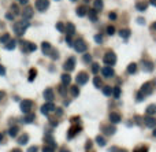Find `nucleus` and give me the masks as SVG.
Masks as SVG:
<instances>
[{
    "instance_id": "obj_33",
    "label": "nucleus",
    "mask_w": 156,
    "mask_h": 152,
    "mask_svg": "<svg viewBox=\"0 0 156 152\" xmlns=\"http://www.w3.org/2000/svg\"><path fill=\"white\" fill-rule=\"evenodd\" d=\"M27 134H23V136H21V139H18V143L19 144H26L27 143Z\"/></svg>"
},
{
    "instance_id": "obj_18",
    "label": "nucleus",
    "mask_w": 156,
    "mask_h": 152,
    "mask_svg": "<svg viewBox=\"0 0 156 152\" xmlns=\"http://www.w3.org/2000/svg\"><path fill=\"white\" fill-rule=\"evenodd\" d=\"M88 15H89V18L92 19L93 22H96V21H97V11H96L94 8L89 10V11H88Z\"/></svg>"
},
{
    "instance_id": "obj_51",
    "label": "nucleus",
    "mask_w": 156,
    "mask_h": 152,
    "mask_svg": "<svg viewBox=\"0 0 156 152\" xmlns=\"http://www.w3.org/2000/svg\"><path fill=\"white\" fill-rule=\"evenodd\" d=\"M137 22H138V23H141V25H143V23H145V19L138 18V19H137Z\"/></svg>"
},
{
    "instance_id": "obj_4",
    "label": "nucleus",
    "mask_w": 156,
    "mask_h": 152,
    "mask_svg": "<svg viewBox=\"0 0 156 152\" xmlns=\"http://www.w3.org/2000/svg\"><path fill=\"white\" fill-rule=\"evenodd\" d=\"M36 8H37L38 11H45L48 6H50V1L48 0H36Z\"/></svg>"
},
{
    "instance_id": "obj_44",
    "label": "nucleus",
    "mask_w": 156,
    "mask_h": 152,
    "mask_svg": "<svg viewBox=\"0 0 156 152\" xmlns=\"http://www.w3.org/2000/svg\"><path fill=\"white\" fill-rule=\"evenodd\" d=\"M90 60H92V56H90V55H85V56H84V62H85V63H89V62H90Z\"/></svg>"
},
{
    "instance_id": "obj_36",
    "label": "nucleus",
    "mask_w": 156,
    "mask_h": 152,
    "mask_svg": "<svg viewBox=\"0 0 156 152\" xmlns=\"http://www.w3.org/2000/svg\"><path fill=\"white\" fill-rule=\"evenodd\" d=\"M78 93H80V89L77 88V86H73V88H71V95H73V96H77Z\"/></svg>"
},
{
    "instance_id": "obj_29",
    "label": "nucleus",
    "mask_w": 156,
    "mask_h": 152,
    "mask_svg": "<svg viewBox=\"0 0 156 152\" xmlns=\"http://www.w3.org/2000/svg\"><path fill=\"white\" fill-rule=\"evenodd\" d=\"M156 112V106L155 104H152V106H149V107L147 108V115H152Z\"/></svg>"
},
{
    "instance_id": "obj_61",
    "label": "nucleus",
    "mask_w": 156,
    "mask_h": 152,
    "mask_svg": "<svg viewBox=\"0 0 156 152\" xmlns=\"http://www.w3.org/2000/svg\"><path fill=\"white\" fill-rule=\"evenodd\" d=\"M1 97H3V92H0V99H1Z\"/></svg>"
},
{
    "instance_id": "obj_45",
    "label": "nucleus",
    "mask_w": 156,
    "mask_h": 152,
    "mask_svg": "<svg viewBox=\"0 0 156 152\" xmlns=\"http://www.w3.org/2000/svg\"><path fill=\"white\" fill-rule=\"evenodd\" d=\"M56 27H58V30H59V32H63V30H64V27H63V23H62V22H59V23L56 25Z\"/></svg>"
},
{
    "instance_id": "obj_12",
    "label": "nucleus",
    "mask_w": 156,
    "mask_h": 152,
    "mask_svg": "<svg viewBox=\"0 0 156 152\" xmlns=\"http://www.w3.org/2000/svg\"><path fill=\"white\" fill-rule=\"evenodd\" d=\"M75 66V59L74 58H70L69 60L64 63V70H67V71H71V70L74 69Z\"/></svg>"
},
{
    "instance_id": "obj_49",
    "label": "nucleus",
    "mask_w": 156,
    "mask_h": 152,
    "mask_svg": "<svg viewBox=\"0 0 156 152\" xmlns=\"http://www.w3.org/2000/svg\"><path fill=\"white\" fill-rule=\"evenodd\" d=\"M96 43H101V41H103V38H101V36H99V34H97V36H96Z\"/></svg>"
},
{
    "instance_id": "obj_59",
    "label": "nucleus",
    "mask_w": 156,
    "mask_h": 152,
    "mask_svg": "<svg viewBox=\"0 0 156 152\" xmlns=\"http://www.w3.org/2000/svg\"><path fill=\"white\" fill-rule=\"evenodd\" d=\"M153 137H156V129L153 130Z\"/></svg>"
},
{
    "instance_id": "obj_64",
    "label": "nucleus",
    "mask_w": 156,
    "mask_h": 152,
    "mask_svg": "<svg viewBox=\"0 0 156 152\" xmlns=\"http://www.w3.org/2000/svg\"><path fill=\"white\" fill-rule=\"evenodd\" d=\"M71 1H77V0H71Z\"/></svg>"
},
{
    "instance_id": "obj_1",
    "label": "nucleus",
    "mask_w": 156,
    "mask_h": 152,
    "mask_svg": "<svg viewBox=\"0 0 156 152\" xmlns=\"http://www.w3.org/2000/svg\"><path fill=\"white\" fill-rule=\"evenodd\" d=\"M155 81H151V82H147L145 85H144L143 88H141V90L138 92V96H137V100L138 101H141L144 100L145 97L148 95H151L152 93V90H153V88H155Z\"/></svg>"
},
{
    "instance_id": "obj_57",
    "label": "nucleus",
    "mask_w": 156,
    "mask_h": 152,
    "mask_svg": "<svg viewBox=\"0 0 156 152\" xmlns=\"http://www.w3.org/2000/svg\"><path fill=\"white\" fill-rule=\"evenodd\" d=\"M152 29H153V30H156V22H155V23H152Z\"/></svg>"
},
{
    "instance_id": "obj_15",
    "label": "nucleus",
    "mask_w": 156,
    "mask_h": 152,
    "mask_svg": "<svg viewBox=\"0 0 156 152\" xmlns=\"http://www.w3.org/2000/svg\"><path fill=\"white\" fill-rule=\"evenodd\" d=\"M147 7H148V3H147V1H137V3H136V8H137L138 11H145Z\"/></svg>"
},
{
    "instance_id": "obj_21",
    "label": "nucleus",
    "mask_w": 156,
    "mask_h": 152,
    "mask_svg": "<svg viewBox=\"0 0 156 152\" xmlns=\"http://www.w3.org/2000/svg\"><path fill=\"white\" fill-rule=\"evenodd\" d=\"M18 132H19V127L18 126L10 127V130H8V133H10V136H11V137H15V136L18 134Z\"/></svg>"
},
{
    "instance_id": "obj_26",
    "label": "nucleus",
    "mask_w": 156,
    "mask_h": 152,
    "mask_svg": "<svg viewBox=\"0 0 156 152\" xmlns=\"http://www.w3.org/2000/svg\"><path fill=\"white\" fill-rule=\"evenodd\" d=\"M103 132L106 134H112V133H115V126H111V127L103 126Z\"/></svg>"
},
{
    "instance_id": "obj_42",
    "label": "nucleus",
    "mask_w": 156,
    "mask_h": 152,
    "mask_svg": "<svg viewBox=\"0 0 156 152\" xmlns=\"http://www.w3.org/2000/svg\"><path fill=\"white\" fill-rule=\"evenodd\" d=\"M107 33H108V34H114V33H115L114 26H108V27H107Z\"/></svg>"
},
{
    "instance_id": "obj_6",
    "label": "nucleus",
    "mask_w": 156,
    "mask_h": 152,
    "mask_svg": "<svg viewBox=\"0 0 156 152\" xmlns=\"http://www.w3.org/2000/svg\"><path fill=\"white\" fill-rule=\"evenodd\" d=\"M88 78H89V76H88V73H85V71H82V73H80L78 76H77V84H80V85H84V84L88 82Z\"/></svg>"
},
{
    "instance_id": "obj_25",
    "label": "nucleus",
    "mask_w": 156,
    "mask_h": 152,
    "mask_svg": "<svg viewBox=\"0 0 156 152\" xmlns=\"http://www.w3.org/2000/svg\"><path fill=\"white\" fill-rule=\"evenodd\" d=\"M119 34H121L122 38H127L130 36V30H129V29H122V30L119 32Z\"/></svg>"
},
{
    "instance_id": "obj_7",
    "label": "nucleus",
    "mask_w": 156,
    "mask_h": 152,
    "mask_svg": "<svg viewBox=\"0 0 156 152\" xmlns=\"http://www.w3.org/2000/svg\"><path fill=\"white\" fill-rule=\"evenodd\" d=\"M36 44H31L29 41H22V51L25 52H31V51H36Z\"/></svg>"
},
{
    "instance_id": "obj_27",
    "label": "nucleus",
    "mask_w": 156,
    "mask_h": 152,
    "mask_svg": "<svg viewBox=\"0 0 156 152\" xmlns=\"http://www.w3.org/2000/svg\"><path fill=\"white\" fill-rule=\"evenodd\" d=\"M70 81H71V78H70L69 74H63V76H62V82H63V85H69Z\"/></svg>"
},
{
    "instance_id": "obj_3",
    "label": "nucleus",
    "mask_w": 156,
    "mask_h": 152,
    "mask_svg": "<svg viewBox=\"0 0 156 152\" xmlns=\"http://www.w3.org/2000/svg\"><path fill=\"white\" fill-rule=\"evenodd\" d=\"M75 50L78 51V52H85V51L88 50V45H86V43L82 40V38H78L77 41H75Z\"/></svg>"
},
{
    "instance_id": "obj_60",
    "label": "nucleus",
    "mask_w": 156,
    "mask_h": 152,
    "mask_svg": "<svg viewBox=\"0 0 156 152\" xmlns=\"http://www.w3.org/2000/svg\"><path fill=\"white\" fill-rule=\"evenodd\" d=\"M60 152H70V151H67V149H62Z\"/></svg>"
},
{
    "instance_id": "obj_54",
    "label": "nucleus",
    "mask_w": 156,
    "mask_h": 152,
    "mask_svg": "<svg viewBox=\"0 0 156 152\" xmlns=\"http://www.w3.org/2000/svg\"><path fill=\"white\" fill-rule=\"evenodd\" d=\"M149 3L152 4V6H155V7H156V0H149Z\"/></svg>"
},
{
    "instance_id": "obj_9",
    "label": "nucleus",
    "mask_w": 156,
    "mask_h": 152,
    "mask_svg": "<svg viewBox=\"0 0 156 152\" xmlns=\"http://www.w3.org/2000/svg\"><path fill=\"white\" fill-rule=\"evenodd\" d=\"M115 59H116L115 54L110 51V52H107L106 56H104V62H106L107 64H114V63H115Z\"/></svg>"
},
{
    "instance_id": "obj_20",
    "label": "nucleus",
    "mask_w": 156,
    "mask_h": 152,
    "mask_svg": "<svg viewBox=\"0 0 156 152\" xmlns=\"http://www.w3.org/2000/svg\"><path fill=\"white\" fill-rule=\"evenodd\" d=\"M43 51L44 54H47V55H51V52H52V48H51V45L48 43H43Z\"/></svg>"
},
{
    "instance_id": "obj_37",
    "label": "nucleus",
    "mask_w": 156,
    "mask_h": 152,
    "mask_svg": "<svg viewBox=\"0 0 156 152\" xmlns=\"http://www.w3.org/2000/svg\"><path fill=\"white\" fill-rule=\"evenodd\" d=\"M114 96L115 97H119V95H121V89H119V86H116V88H114Z\"/></svg>"
},
{
    "instance_id": "obj_2",
    "label": "nucleus",
    "mask_w": 156,
    "mask_h": 152,
    "mask_svg": "<svg viewBox=\"0 0 156 152\" xmlns=\"http://www.w3.org/2000/svg\"><path fill=\"white\" fill-rule=\"evenodd\" d=\"M29 26V23H27V21L26 19H22L21 22H17L15 25H14V32H15V34L17 36H22L23 33H25V30H26V27Z\"/></svg>"
},
{
    "instance_id": "obj_56",
    "label": "nucleus",
    "mask_w": 156,
    "mask_h": 152,
    "mask_svg": "<svg viewBox=\"0 0 156 152\" xmlns=\"http://www.w3.org/2000/svg\"><path fill=\"white\" fill-rule=\"evenodd\" d=\"M13 152H22V151H21L19 148H15V149H13Z\"/></svg>"
},
{
    "instance_id": "obj_62",
    "label": "nucleus",
    "mask_w": 156,
    "mask_h": 152,
    "mask_svg": "<svg viewBox=\"0 0 156 152\" xmlns=\"http://www.w3.org/2000/svg\"><path fill=\"white\" fill-rule=\"evenodd\" d=\"M84 1H85V3H88V1H89V0H84Z\"/></svg>"
},
{
    "instance_id": "obj_39",
    "label": "nucleus",
    "mask_w": 156,
    "mask_h": 152,
    "mask_svg": "<svg viewBox=\"0 0 156 152\" xmlns=\"http://www.w3.org/2000/svg\"><path fill=\"white\" fill-rule=\"evenodd\" d=\"M43 152H55V148L54 147H44Z\"/></svg>"
},
{
    "instance_id": "obj_32",
    "label": "nucleus",
    "mask_w": 156,
    "mask_h": 152,
    "mask_svg": "<svg viewBox=\"0 0 156 152\" xmlns=\"http://www.w3.org/2000/svg\"><path fill=\"white\" fill-rule=\"evenodd\" d=\"M96 143H97L99 145L103 147V145H106V143H107V141H106V139H104V137H100V136H99V137L96 139Z\"/></svg>"
},
{
    "instance_id": "obj_11",
    "label": "nucleus",
    "mask_w": 156,
    "mask_h": 152,
    "mask_svg": "<svg viewBox=\"0 0 156 152\" xmlns=\"http://www.w3.org/2000/svg\"><path fill=\"white\" fill-rule=\"evenodd\" d=\"M144 123H145L148 127H155L156 126V119L153 118V117H151V115H147V117L144 118Z\"/></svg>"
},
{
    "instance_id": "obj_22",
    "label": "nucleus",
    "mask_w": 156,
    "mask_h": 152,
    "mask_svg": "<svg viewBox=\"0 0 156 152\" xmlns=\"http://www.w3.org/2000/svg\"><path fill=\"white\" fill-rule=\"evenodd\" d=\"M93 8L96 11H100L103 8V0H94V4H93Z\"/></svg>"
},
{
    "instance_id": "obj_40",
    "label": "nucleus",
    "mask_w": 156,
    "mask_h": 152,
    "mask_svg": "<svg viewBox=\"0 0 156 152\" xmlns=\"http://www.w3.org/2000/svg\"><path fill=\"white\" fill-rule=\"evenodd\" d=\"M94 86H97V88L101 86V80H100L99 77H96V78H94Z\"/></svg>"
},
{
    "instance_id": "obj_30",
    "label": "nucleus",
    "mask_w": 156,
    "mask_h": 152,
    "mask_svg": "<svg viewBox=\"0 0 156 152\" xmlns=\"http://www.w3.org/2000/svg\"><path fill=\"white\" fill-rule=\"evenodd\" d=\"M15 45H17L15 40H10V41H8V44L6 45V50H14V48H15Z\"/></svg>"
},
{
    "instance_id": "obj_46",
    "label": "nucleus",
    "mask_w": 156,
    "mask_h": 152,
    "mask_svg": "<svg viewBox=\"0 0 156 152\" xmlns=\"http://www.w3.org/2000/svg\"><path fill=\"white\" fill-rule=\"evenodd\" d=\"M6 18L8 19V21H13V19H14V14H11V13H7Z\"/></svg>"
},
{
    "instance_id": "obj_8",
    "label": "nucleus",
    "mask_w": 156,
    "mask_h": 152,
    "mask_svg": "<svg viewBox=\"0 0 156 152\" xmlns=\"http://www.w3.org/2000/svg\"><path fill=\"white\" fill-rule=\"evenodd\" d=\"M56 107H55V104H52V103H47V104H44L43 107H41V112L44 115H48L50 111H55Z\"/></svg>"
},
{
    "instance_id": "obj_16",
    "label": "nucleus",
    "mask_w": 156,
    "mask_h": 152,
    "mask_svg": "<svg viewBox=\"0 0 156 152\" xmlns=\"http://www.w3.org/2000/svg\"><path fill=\"white\" fill-rule=\"evenodd\" d=\"M80 130H81V129H80L78 126H73V127H71V129L69 130V134H67V136H69V139H73V137H74V136L78 133Z\"/></svg>"
},
{
    "instance_id": "obj_63",
    "label": "nucleus",
    "mask_w": 156,
    "mask_h": 152,
    "mask_svg": "<svg viewBox=\"0 0 156 152\" xmlns=\"http://www.w3.org/2000/svg\"><path fill=\"white\" fill-rule=\"evenodd\" d=\"M119 152H126V151H125V149H123V151H119Z\"/></svg>"
},
{
    "instance_id": "obj_50",
    "label": "nucleus",
    "mask_w": 156,
    "mask_h": 152,
    "mask_svg": "<svg viewBox=\"0 0 156 152\" xmlns=\"http://www.w3.org/2000/svg\"><path fill=\"white\" fill-rule=\"evenodd\" d=\"M27 152H37V147H30Z\"/></svg>"
},
{
    "instance_id": "obj_17",
    "label": "nucleus",
    "mask_w": 156,
    "mask_h": 152,
    "mask_svg": "<svg viewBox=\"0 0 156 152\" xmlns=\"http://www.w3.org/2000/svg\"><path fill=\"white\" fill-rule=\"evenodd\" d=\"M44 97H45L47 100H52V99L55 97V96H54V90H52L51 88H50V89H47V90L44 92Z\"/></svg>"
},
{
    "instance_id": "obj_53",
    "label": "nucleus",
    "mask_w": 156,
    "mask_h": 152,
    "mask_svg": "<svg viewBox=\"0 0 156 152\" xmlns=\"http://www.w3.org/2000/svg\"><path fill=\"white\" fill-rule=\"evenodd\" d=\"M66 41H67V43H69L70 45H73V41H71V37H67V38H66Z\"/></svg>"
},
{
    "instance_id": "obj_35",
    "label": "nucleus",
    "mask_w": 156,
    "mask_h": 152,
    "mask_svg": "<svg viewBox=\"0 0 156 152\" xmlns=\"http://www.w3.org/2000/svg\"><path fill=\"white\" fill-rule=\"evenodd\" d=\"M99 69H100V66H99V63H93L92 64V73H99Z\"/></svg>"
},
{
    "instance_id": "obj_48",
    "label": "nucleus",
    "mask_w": 156,
    "mask_h": 152,
    "mask_svg": "<svg viewBox=\"0 0 156 152\" xmlns=\"http://www.w3.org/2000/svg\"><path fill=\"white\" fill-rule=\"evenodd\" d=\"M0 74H1V76H4V74H6V69H4L3 66H0Z\"/></svg>"
},
{
    "instance_id": "obj_23",
    "label": "nucleus",
    "mask_w": 156,
    "mask_h": 152,
    "mask_svg": "<svg viewBox=\"0 0 156 152\" xmlns=\"http://www.w3.org/2000/svg\"><path fill=\"white\" fill-rule=\"evenodd\" d=\"M110 121L114 122V123H118L119 121H121V115L119 114H111L110 115Z\"/></svg>"
},
{
    "instance_id": "obj_34",
    "label": "nucleus",
    "mask_w": 156,
    "mask_h": 152,
    "mask_svg": "<svg viewBox=\"0 0 156 152\" xmlns=\"http://www.w3.org/2000/svg\"><path fill=\"white\" fill-rule=\"evenodd\" d=\"M103 92H104L106 96H110L112 93V89H111V86H104V88H103Z\"/></svg>"
},
{
    "instance_id": "obj_31",
    "label": "nucleus",
    "mask_w": 156,
    "mask_h": 152,
    "mask_svg": "<svg viewBox=\"0 0 156 152\" xmlns=\"http://www.w3.org/2000/svg\"><path fill=\"white\" fill-rule=\"evenodd\" d=\"M23 122H25V123H29V122H33V121H34V115L33 114H29L27 115V117H25V118H23Z\"/></svg>"
},
{
    "instance_id": "obj_58",
    "label": "nucleus",
    "mask_w": 156,
    "mask_h": 152,
    "mask_svg": "<svg viewBox=\"0 0 156 152\" xmlns=\"http://www.w3.org/2000/svg\"><path fill=\"white\" fill-rule=\"evenodd\" d=\"M0 141H3V134L0 133Z\"/></svg>"
},
{
    "instance_id": "obj_28",
    "label": "nucleus",
    "mask_w": 156,
    "mask_h": 152,
    "mask_svg": "<svg viewBox=\"0 0 156 152\" xmlns=\"http://www.w3.org/2000/svg\"><path fill=\"white\" fill-rule=\"evenodd\" d=\"M66 32L69 33V34H73V33L75 32L74 25H73V23H67V25H66Z\"/></svg>"
},
{
    "instance_id": "obj_55",
    "label": "nucleus",
    "mask_w": 156,
    "mask_h": 152,
    "mask_svg": "<svg viewBox=\"0 0 156 152\" xmlns=\"http://www.w3.org/2000/svg\"><path fill=\"white\" fill-rule=\"evenodd\" d=\"M110 152H118V149H116V148H115V147H114L112 149H110Z\"/></svg>"
},
{
    "instance_id": "obj_14",
    "label": "nucleus",
    "mask_w": 156,
    "mask_h": 152,
    "mask_svg": "<svg viewBox=\"0 0 156 152\" xmlns=\"http://www.w3.org/2000/svg\"><path fill=\"white\" fill-rule=\"evenodd\" d=\"M88 11H89V10L86 8V6H81L77 8V15H78V17H85L88 14Z\"/></svg>"
},
{
    "instance_id": "obj_41",
    "label": "nucleus",
    "mask_w": 156,
    "mask_h": 152,
    "mask_svg": "<svg viewBox=\"0 0 156 152\" xmlns=\"http://www.w3.org/2000/svg\"><path fill=\"white\" fill-rule=\"evenodd\" d=\"M8 40H10V36H8V34H4L3 37H0V41H1V43H7Z\"/></svg>"
},
{
    "instance_id": "obj_13",
    "label": "nucleus",
    "mask_w": 156,
    "mask_h": 152,
    "mask_svg": "<svg viewBox=\"0 0 156 152\" xmlns=\"http://www.w3.org/2000/svg\"><path fill=\"white\" fill-rule=\"evenodd\" d=\"M143 69L144 71H152V69H153V63L152 62H149V60H143Z\"/></svg>"
},
{
    "instance_id": "obj_10",
    "label": "nucleus",
    "mask_w": 156,
    "mask_h": 152,
    "mask_svg": "<svg viewBox=\"0 0 156 152\" xmlns=\"http://www.w3.org/2000/svg\"><path fill=\"white\" fill-rule=\"evenodd\" d=\"M22 17H23V19H30L31 17H33V8L29 6H26L25 8H23V11H22Z\"/></svg>"
},
{
    "instance_id": "obj_38",
    "label": "nucleus",
    "mask_w": 156,
    "mask_h": 152,
    "mask_svg": "<svg viewBox=\"0 0 156 152\" xmlns=\"http://www.w3.org/2000/svg\"><path fill=\"white\" fill-rule=\"evenodd\" d=\"M11 11H13L14 15H15V14H18V13H19L18 6H17V4H13V6H11Z\"/></svg>"
},
{
    "instance_id": "obj_19",
    "label": "nucleus",
    "mask_w": 156,
    "mask_h": 152,
    "mask_svg": "<svg viewBox=\"0 0 156 152\" xmlns=\"http://www.w3.org/2000/svg\"><path fill=\"white\" fill-rule=\"evenodd\" d=\"M101 73H103V76L104 77H112L114 76V70L111 69V67H104Z\"/></svg>"
},
{
    "instance_id": "obj_5",
    "label": "nucleus",
    "mask_w": 156,
    "mask_h": 152,
    "mask_svg": "<svg viewBox=\"0 0 156 152\" xmlns=\"http://www.w3.org/2000/svg\"><path fill=\"white\" fill-rule=\"evenodd\" d=\"M31 108H33V101L31 100H25V101H22L21 103V110L23 111V112H29Z\"/></svg>"
},
{
    "instance_id": "obj_43",
    "label": "nucleus",
    "mask_w": 156,
    "mask_h": 152,
    "mask_svg": "<svg viewBox=\"0 0 156 152\" xmlns=\"http://www.w3.org/2000/svg\"><path fill=\"white\" fill-rule=\"evenodd\" d=\"M33 78H36V70H30V77H29V81H33Z\"/></svg>"
},
{
    "instance_id": "obj_52",
    "label": "nucleus",
    "mask_w": 156,
    "mask_h": 152,
    "mask_svg": "<svg viewBox=\"0 0 156 152\" xmlns=\"http://www.w3.org/2000/svg\"><path fill=\"white\" fill-rule=\"evenodd\" d=\"M18 1L21 4H27V3H29V0H18Z\"/></svg>"
},
{
    "instance_id": "obj_47",
    "label": "nucleus",
    "mask_w": 156,
    "mask_h": 152,
    "mask_svg": "<svg viewBox=\"0 0 156 152\" xmlns=\"http://www.w3.org/2000/svg\"><path fill=\"white\" fill-rule=\"evenodd\" d=\"M108 18H110V19H116V14H115V13H110V14H108Z\"/></svg>"
},
{
    "instance_id": "obj_24",
    "label": "nucleus",
    "mask_w": 156,
    "mask_h": 152,
    "mask_svg": "<svg viewBox=\"0 0 156 152\" xmlns=\"http://www.w3.org/2000/svg\"><path fill=\"white\" fill-rule=\"evenodd\" d=\"M136 70H137V64L131 63V64H129V67H127V73H129V74H134Z\"/></svg>"
}]
</instances>
